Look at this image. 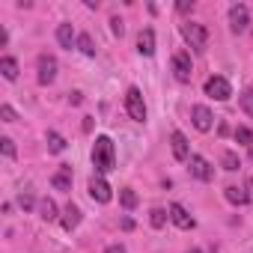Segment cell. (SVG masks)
Segmentation results:
<instances>
[{
    "mask_svg": "<svg viewBox=\"0 0 253 253\" xmlns=\"http://www.w3.org/2000/svg\"><path fill=\"white\" fill-rule=\"evenodd\" d=\"M182 36H185V42L194 48V51H206V45H209V30L203 27V24H197V21H188V24H182Z\"/></svg>",
    "mask_w": 253,
    "mask_h": 253,
    "instance_id": "obj_2",
    "label": "cell"
},
{
    "mask_svg": "<svg viewBox=\"0 0 253 253\" xmlns=\"http://www.w3.org/2000/svg\"><path fill=\"white\" fill-rule=\"evenodd\" d=\"M170 146H173V158L176 161H191V149H188V137L182 131L170 134Z\"/></svg>",
    "mask_w": 253,
    "mask_h": 253,
    "instance_id": "obj_11",
    "label": "cell"
},
{
    "mask_svg": "<svg viewBox=\"0 0 253 253\" xmlns=\"http://www.w3.org/2000/svg\"><path fill=\"white\" fill-rule=\"evenodd\" d=\"M48 149H51V152H63V149H66V137L57 134V131H48Z\"/></svg>",
    "mask_w": 253,
    "mask_h": 253,
    "instance_id": "obj_21",
    "label": "cell"
},
{
    "mask_svg": "<svg viewBox=\"0 0 253 253\" xmlns=\"http://www.w3.org/2000/svg\"><path fill=\"white\" fill-rule=\"evenodd\" d=\"M188 164H191L188 170H191V176H194V179H200V182H211V179H214V170H211V164H209L203 155H191V161H188Z\"/></svg>",
    "mask_w": 253,
    "mask_h": 253,
    "instance_id": "obj_7",
    "label": "cell"
},
{
    "mask_svg": "<svg viewBox=\"0 0 253 253\" xmlns=\"http://www.w3.org/2000/svg\"><path fill=\"white\" fill-rule=\"evenodd\" d=\"M191 119H194V128H197V131H209L214 116H211V110H209L206 104H194V107H191Z\"/></svg>",
    "mask_w": 253,
    "mask_h": 253,
    "instance_id": "obj_10",
    "label": "cell"
},
{
    "mask_svg": "<svg viewBox=\"0 0 253 253\" xmlns=\"http://www.w3.org/2000/svg\"><path fill=\"white\" fill-rule=\"evenodd\" d=\"M223 197H226L232 206L247 203V191H244V188H238V185H226V188H223Z\"/></svg>",
    "mask_w": 253,
    "mask_h": 253,
    "instance_id": "obj_17",
    "label": "cell"
},
{
    "mask_svg": "<svg viewBox=\"0 0 253 253\" xmlns=\"http://www.w3.org/2000/svg\"><path fill=\"white\" fill-rule=\"evenodd\" d=\"M122 229H125V232L134 229V220H131V217H125V220H122Z\"/></svg>",
    "mask_w": 253,
    "mask_h": 253,
    "instance_id": "obj_33",
    "label": "cell"
},
{
    "mask_svg": "<svg viewBox=\"0 0 253 253\" xmlns=\"http://www.w3.org/2000/svg\"><path fill=\"white\" fill-rule=\"evenodd\" d=\"M119 203H122L125 209H134V206H137V194H134L131 188H122V191H119Z\"/></svg>",
    "mask_w": 253,
    "mask_h": 253,
    "instance_id": "obj_23",
    "label": "cell"
},
{
    "mask_svg": "<svg viewBox=\"0 0 253 253\" xmlns=\"http://www.w3.org/2000/svg\"><path fill=\"white\" fill-rule=\"evenodd\" d=\"M137 51L143 54V57H152L155 54V33L146 27V30H140V36H137Z\"/></svg>",
    "mask_w": 253,
    "mask_h": 253,
    "instance_id": "obj_14",
    "label": "cell"
},
{
    "mask_svg": "<svg viewBox=\"0 0 253 253\" xmlns=\"http://www.w3.org/2000/svg\"><path fill=\"white\" fill-rule=\"evenodd\" d=\"M235 140L250 152V158H253V131L250 128H244V125H238V128H235Z\"/></svg>",
    "mask_w": 253,
    "mask_h": 253,
    "instance_id": "obj_18",
    "label": "cell"
},
{
    "mask_svg": "<svg viewBox=\"0 0 253 253\" xmlns=\"http://www.w3.org/2000/svg\"><path fill=\"white\" fill-rule=\"evenodd\" d=\"M170 220L179 226V229H194V217L188 214V209L182 203H173L170 206Z\"/></svg>",
    "mask_w": 253,
    "mask_h": 253,
    "instance_id": "obj_12",
    "label": "cell"
},
{
    "mask_svg": "<svg viewBox=\"0 0 253 253\" xmlns=\"http://www.w3.org/2000/svg\"><path fill=\"white\" fill-rule=\"evenodd\" d=\"M78 223H81V209H78L75 203H69V206H66V211H63V229H66V232H72Z\"/></svg>",
    "mask_w": 253,
    "mask_h": 253,
    "instance_id": "obj_16",
    "label": "cell"
},
{
    "mask_svg": "<svg viewBox=\"0 0 253 253\" xmlns=\"http://www.w3.org/2000/svg\"><path fill=\"white\" fill-rule=\"evenodd\" d=\"M18 203H21L24 209H30V206H33V197H30V194H21V197H18Z\"/></svg>",
    "mask_w": 253,
    "mask_h": 253,
    "instance_id": "obj_30",
    "label": "cell"
},
{
    "mask_svg": "<svg viewBox=\"0 0 253 253\" xmlns=\"http://www.w3.org/2000/svg\"><path fill=\"white\" fill-rule=\"evenodd\" d=\"M241 110H244L247 116H253V89H244V92H241Z\"/></svg>",
    "mask_w": 253,
    "mask_h": 253,
    "instance_id": "obj_26",
    "label": "cell"
},
{
    "mask_svg": "<svg viewBox=\"0 0 253 253\" xmlns=\"http://www.w3.org/2000/svg\"><path fill=\"white\" fill-rule=\"evenodd\" d=\"M125 110H128V116L134 122H146V104H143V92L137 86H128V92H125Z\"/></svg>",
    "mask_w": 253,
    "mask_h": 253,
    "instance_id": "obj_3",
    "label": "cell"
},
{
    "mask_svg": "<svg viewBox=\"0 0 253 253\" xmlns=\"http://www.w3.org/2000/svg\"><path fill=\"white\" fill-rule=\"evenodd\" d=\"M206 95H211L214 101H226L229 95H232V86H229V81L226 78H220V75H211L209 81H206Z\"/></svg>",
    "mask_w": 253,
    "mask_h": 253,
    "instance_id": "obj_4",
    "label": "cell"
},
{
    "mask_svg": "<svg viewBox=\"0 0 253 253\" xmlns=\"http://www.w3.org/2000/svg\"><path fill=\"white\" fill-rule=\"evenodd\" d=\"M89 197H92L95 203H101V206H104V203H110L113 191H110V185H107L101 176H92V179H89Z\"/></svg>",
    "mask_w": 253,
    "mask_h": 253,
    "instance_id": "obj_9",
    "label": "cell"
},
{
    "mask_svg": "<svg viewBox=\"0 0 253 253\" xmlns=\"http://www.w3.org/2000/svg\"><path fill=\"white\" fill-rule=\"evenodd\" d=\"M110 30H113V36H122L125 33V24L119 18H110Z\"/></svg>",
    "mask_w": 253,
    "mask_h": 253,
    "instance_id": "obj_29",
    "label": "cell"
},
{
    "mask_svg": "<svg viewBox=\"0 0 253 253\" xmlns=\"http://www.w3.org/2000/svg\"><path fill=\"white\" fill-rule=\"evenodd\" d=\"M0 116H3V122H15L18 116H15V110L9 107V104H3V107H0Z\"/></svg>",
    "mask_w": 253,
    "mask_h": 253,
    "instance_id": "obj_28",
    "label": "cell"
},
{
    "mask_svg": "<svg viewBox=\"0 0 253 253\" xmlns=\"http://www.w3.org/2000/svg\"><path fill=\"white\" fill-rule=\"evenodd\" d=\"M72 179H75L72 167H69V164H63V167L51 176V185H54L57 191H72Z\"/></svg>",
    "mask_w": 253,
    "mask_h": 253,
    "instance_id": "obj_13",
    "label": "cell"
},
{
    "mask_svg": "<svg viewBox=\"0 0 253 253\" xmlns=\"http://www.w3.org/2000/svg\"><path fill=\"white\" fill-rule=\"evenodd\" d=\"M173 75H176V81L179 84H188L191 81V54H185V51H179V54H173Z\"/></svg>",
    "mask_w": 253,
    "mask_h": 253,
    "instance_id": "obj_6",
    "label": "cell"
},
{
    "mask_svg": "<svg viewBox=\"0 0 253 253\" xmlns=\"http://www.w3.org/2000/svg\"><path fill=\"white\" fill-rule=\"evenodd\" d=\"M36 69H39V84L42 86H48V84H54V78H57V60L51 57V54H39V60H36Z\"/></svg>",
    "mask_w": 253,
    "mask_h": 253,
    "instance_id": "obj_5",
    "label": "cell"
},
{
    "mask_svg": "<svg viewBox=\"0 0 253 253\" xmlns=\"http://www.w3.org/2000/svg\"><path fill=\"white\" fill-rule=\"evenodd\" d=\"M57 42H60L63 48H69V51L78 45V36H75L72 24H60V27H57Z\"/></svg>",
    "mask_w": 253,
    "mask_h": 253,
    "instance_id": "obj_15",
    "label": "cell"
},
{
    "mask_svg": "<svg viewBox=\"0 0 253 253\" xmlns=\"http://www.w3.org/2000/svg\"><path fill=\"white\" fill-rule=\"evenodd\" d=\"M39 214H42V220H57V203L45 197V200L39 203Z\"/></svg>",
    "mask_w": 253,
    "mask_h": 253,
    "instance_id": "obj_20",
    "label": "cell"
},
{
    "mask_svg": "<svg viewBox=\"0 0 253 253\" xmlns=\"http://www.w3.org/2000/svg\"><path fill=\"white\" fill-rule=\"evenodd\" d=\"M0 72H3L6 81H15L18 78V63L12 57H3V60H0Z\"/></svg>",
    "mask_w": 253,
    "mask_h": 253,
    "instance_id": "obj_19",
    "label": "cell"
},
{
    "mask_svg": "<svg viewBox=\"0 0 253 253\" xmlns=\"http://www.w3.org/2000/svg\"><path fill=\"white\" fill-rule=\"evenodd\" d=\"M220 164H223V170H229V173L241 167V161H238V155H235V152H229V149H226V152L220 155Z\"/></svg>",
    "mask_w": 253,
    "mask_h": 253,
    "instance_id": "obj_22",
    "label": "cell"
},
{
    "mask_svg": "<svg viewBox=\"0 0 253 253\" xmlns=\"http://www.w3.org/2000/svg\"><path fill=\"white\" fill-rule=\"evenodd\" d=\"M167 217H170V214H167L164 209H152V217H149V220H152V226H155V229H161V226L167 223Z\"/></svg>",
    "mask_w": 253,
    "mask_h": 253,
    "instance_id": "obj_25",
    "label": "cell"
},
{
    "mask_svg": "<svg viewBox=\"0 0 253 253\" xmlns=\"http://www.w3.org/2000/svg\"><path fill=\"white\" fill-rule=\"evenodd\" d=\"M92 167L98 176L110 173L116 167V152H113V140L110 137H95L92 143Z\"/></svg>",
    "mask_w": 253,
    "mask_h": 253,
    "instance_id": "obj_1",
    "label": "cell"
},
{
    "mask_svg": "<svg viewBox=\"0 0 253 253\" xmlns=\"http://www.w3.org/2000/svg\"><path fill=\"white\" fill-rule=\"evenodd\" d=\"M244 191H247V203H253V179L244 182Z\"/></svg>",
    "mask_w": 253,
    "mask_h": 253,
    "instance_id": "obj_31",
    "label": "cell"
},
{
    "mask_svg": "<svg viewBox=\"0 0 253 253\" xmlns=\"http://www.w3.org/2000/svg\"><path fill=\"white\" fill-rule=\"evenodd\" d=\"M247 24H250L247 6H244V3H235V6L229 9V27H232V33H244V30H247Z\"/></svg>",
    "mask_w": 253,
    "mask_h": 253,
    "instance_id": "obj_8",
    "label": "cell"
},
{
    "mask_svg": "<svg viewBox=\"0 0 253 253\" xmlns=\"http://www.w3.org/2000/svg\"><path fill=\"white\" fill-rule=\"evenodd\" d=\"M0 146H3V155H6V158H15V143H12L9 137L0 140Z\"/></svg>",
    "mask_w": 253,
    "mask_h": 253,
    "instance_id": "obj_27",
    "label": "cell"
},
{
    "mask_svg": "<svg viewBox=\"0 0 253 253\" xmlns=\"http://www.w3.org/2000/svg\"><path fill=\"white\" fill-rule=\"evenodd\" d=\"M188 253H200V250H197V247H194V250H188Z\"/></svg>",
    "mask_w": 253,
    "mask_h": 253,
    "instance_id": "obj_35",
    "label": "cell"
},
{
    "mask_svg": "<svg viewBox=\"0 0 253 253\" xmlns=\"http://www.w3.org/2000/svg\"><path fill=\"white\" fill-rule=\"evenodd\" d=\"M176 9H179V12H191V9H194V3H179Z\"/></svg>",
    "mask_w": 253,
    "mask_h": 253,
    "instance_id": "obj_34",
    "label": "cell"
},
{
    "mask_svg": "<svg viewBox=\"0 0 253 253\" xmlns=\"http://www.w3.org/2000/svg\"><path fill=\"white\" fill-rule=\"evenodd\" d=\"M78 48H81V54L95 57V45H92V39H89L86 33H81V36H78Z\"/></svg>",
    "mask_w": 253,
    "mask_h": 253,
    "instance_id": "obj_24",
    "label": "cell"
},
{
    "mask_svg": "<svg viewBox=\"0 0 253 253\" xmlns=\"http://www.w3.org/2000/svg\"><path fill=\"white\" fill-rule=\"evenodd\" d=\"M104 253H128V250H125V247H122V244H110V247H107V250H104Z\"/></svg>",
    "mask_w": 253,
    "mask_h": 253,
    "instance_id": "obj_32",
    "label": "cell"
}]
</instances>
